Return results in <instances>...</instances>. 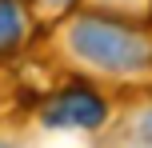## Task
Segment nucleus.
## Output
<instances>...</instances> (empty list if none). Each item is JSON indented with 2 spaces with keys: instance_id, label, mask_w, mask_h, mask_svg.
I'll use <instances>...</instances> for the list:
<instances>
[{
  "instance_id": "obj_1",
  "label": "nucleus",
  "mask_w": 152,
  "mask_h": 148,
  "mask_svg": "<svg viewBox=\"0 0 152 148\" xmlns=\"http://www.w3.org/2000/svg\"><path fill=\"white\" fill-rule=\"evenodd\" d=\"M64 44L80 64H88L92 72H104L116 80L148 76L152 72V32L148 24L120 20V16L104 12H76L64 28Z\"/></svg>"
},
{
  "instance_id": "obj_2",
  "label": "nucleus",
  "mask_w": 152,
  "mask_h": 148,
  "mask_svg": "<svg viewBox=\"0 0 152 148\" xmlns=\"http://www.w3.org/2000/svg\"><path fill=\"white\" fill-rule=\"evenodd\" d=\"M40 120H44V128H84V132H96L108 120V100L88 84H68L40 108Z\"/></svg>"
},
{
  "instance_id": "obj_3",
  "label": "nucleus",
  "mask_w": 152,
  "mask_h": 148,
  "mask_svg": "<svg viewBox=\"0 0 152 148\" xmlns=\"http://www.w3.org/2000/svg\"><path fill=\"white\" fill-rule=\"evenodd\" d=\"M32 28V8L24 0H0V56H12L28 40Z\"/></svg>"
},
{
  "instance_id": "obj_4",
  "label": "nucleus",
  "mask_w": 152,
  "mask_h": 148,
  "mask_svg": "<svg viewBox=\"0 0 152 148\" xmlns=\"http://www.w3.org/2000/svg\"><path fill=\"white\" fill-rule=\"evenodd\" d=\"M24 4H28L36 16H64V12H72L80 0H24Z\"/></svg>"
},
{
  "instance_id": "obj_5",
  "label": "nucleus",
  "mask_w": 152,
  "mask_h": 148,
  "mask_svg": "<svg viewBox=\"0 0 152 148\" xmlns=\"http://www.w3.org/2000/svg\"><path fill=\"white\" fill-rule=\"evenodd\" d=\"M0 148H12V144H4V140H0Z\"/></svg>"
}]
</instances>
